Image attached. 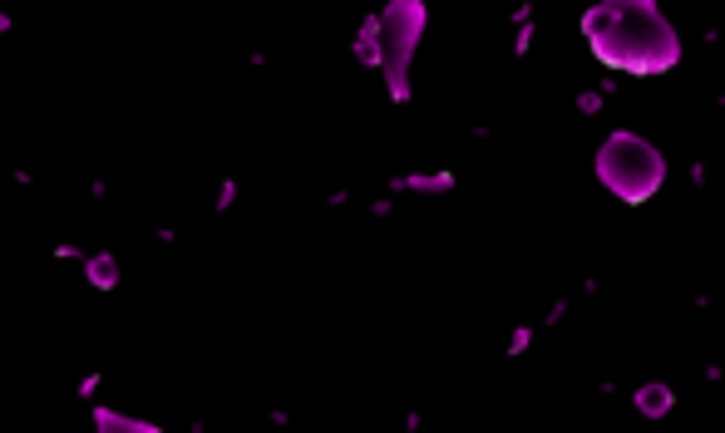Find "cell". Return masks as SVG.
I'll return each instance as SVG.
<instances>
[{
    "mask_svg": "<svg viewBox=\"0 0 725 433\" xmlns=\"http://www.w3.org/2000/svg\"><path fill=\"white\" fill-rule=\"evenodd\" d=\"M672 404H676V394L666 390V384H642V390H636V409H642L646 419H666Z\"/></svg>",
    "mask_w": 725,
    "mask_h": 433,
    "instance_id": "cell-4",
    "label": "cell"
},
{
    "mask_svg": "<svg viewBox=\"0 0 725 433\" xmlns=\"http://www.w3.org/2000/svg\"><path fill=\"white\" fill-rule=\"evenodd\" d=\"M370 30H376V40H380L376 64H386L395 99H405V64H410L415 44H420V35H425V6L420 0H395V6L386 10V20H376Z\"/></svg>",
    "mask_w": 725,
    "mask_h": 433,
    "instance_id": "cell-3",
    "label": "cell"
},
{
    "mask_svg": "<svg viewBox=\"0 0 725 433\" xmlns=\"http://www.w3.org/2000/svg\"><path fill=\"white\" fill-rule=\"evenodd\" d=\"M598 183L622 203H646V197L662 193L666 158L636 133H612L598 148Z\"/></svg>",
    "mask_w": 725,
    "mask_h": 433,
    "instance_id": "cell-2",
    "label": "cell"
},
{
    "mask_svg": "<svg viewBox=\"0 0 725 433\" xmlns=\"http://www.w3.org/2000/svg\"><path fill=\"white\" fill-rule=\"evenodd\" d=\"M582 35L607 70L666 74L681 60V40L656 0H598L582 16Z\"/></svg>",
    "mask_w": 725,
    "mask_h": 433,
    "instance_id": "cell-1",
    "label": "cell"
}]
</instances>
